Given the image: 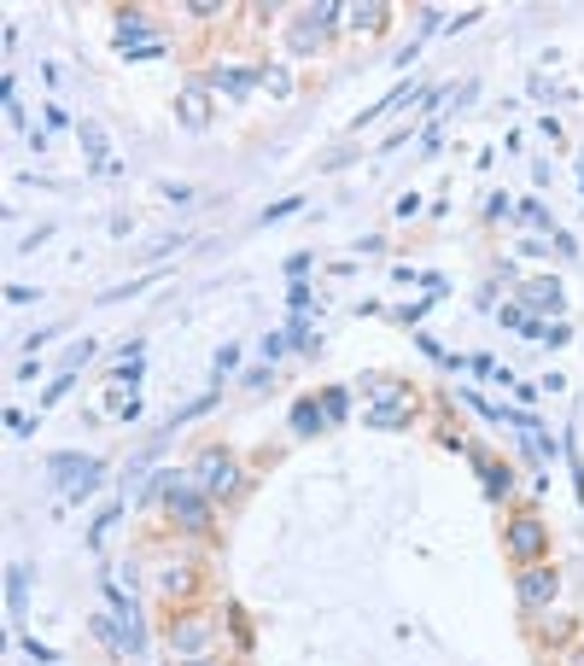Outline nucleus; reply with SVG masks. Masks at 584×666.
<instances>
[{"mask_svg":"<svg viewBox=\"0 0 584 666\" xmlns=\"http://www.w3.org/2000/svg\"><path fill=\"white\" fill-rule=\"evenodd\" d=\"M263 94H269V100H292V94H299L292 59H263Z\"/></svg>","mask_w":584,"mask_h":666,"instance_id":"6ab92c4d","label":"nucleus"},{"mask_svg":"<svg viewBox=\"0 0 584 666\" xmlns=\"http://www.w3.org/2000/svg\"><path fill=\"white\" fill-rule=\"evenodd\" d=\"M211 374H217V386H222V381H240V345H234V340H228V345H217Z\"/></svg>","mask_w":584,"mask_h":666,"instance_id":"bb28decb","label":"nucleus"},{"mask_svg":"<svg viewBox=\"0 0 584 666\" xmlns=\"http://www.w3.org/2000/svg\"><path fill=\"white\" fill-rule=\"evenodd\" d=\"M286 304H292V316H310V304L322 310V299H316V287H310V281H292L286 287Z\"/></svg>","mask_w":584,"mask_h":666,"instance_id":"473e14b6","label":"nucleus"},{"mask_svg":"<svg viewBox=\"0 0 584 666\" xmlns=\"http://www.w3.org/2000/svg\"><path fill=\"white\" fill-rule=\"evenodd\" d=\"M222 614L199 608V602H187V608H170L164 614V643H170L176 660H199V655H222Z\"/></svg>","mask_w":584,"mask_h":666,"instance_id":"20e7f679","label":"nucleus"},{"mask_svg":"<svg viewBox=\"0 0 584 666\" xmlns=\"http://www.w3.org/2000/svg\"><path fill=\"white\" fill-rule=\"evenodd\" d=\"M392 0H345V35H380L392 24Z\"/></svg>","mask_w":584,"mask_h":666,"instance_id":"2eb2a0df","label":"nucleus"},{"mask_svg":"<svg viewBox=\"0 0 584 666\" xmlns=\"http://www.w3.org/2000/svg\"><path fill=\"white\" fill-rule=\"evenodd\" d=\"M164 53H170V41H153V48H135V53H123V59H129V65H153V59H164Z\"/></svg>","mask_w":584,"mask_h":666,"instance_id":"49530a36","label":"nucleus"},{"mask_svg":"<svg viewBox=\"0 0 584 666\" xmlns=\"http://www.w3.org/2000/svg\"><path fill=\"white\" fill-rule=\"evenodd\" d=\"M380 252H386L380 235H363V240H357V258H380Z\"/></svg>","mask_w":584,"mask_h":666,"instance_id":"603ef678","label":"nucleus"},{"mask_svg":"<svg viewBox=\"0 0 584 666\" xmlns=\"http://www.w3.org/2000/svg\"><path fill=\"white\" fill-rule=\"evenodd\" d=\"M432 439L445 445V450H456V456H468V450H473V445H468V433L456 427V422H438V427H432Z\"/></svg>","mask_w":584,"mask_h":666,"instance_id":"f704fd0d","label":"nucleus"},{"mask_svg":"<svg viewBox=\"0 0 584 666\" xmlns=\"http://www.w3.org/2000/svg\"><path fill=\"white\" fill-rule=\"evenodd\" d=\"M392 211H398L404 222H415V217H421V194H398V205H392Z\"/></svg>","mask_w":584,"mask_h":666,"instance_id":"3c124183","label":"nucleus"},{"mask_svg":"<svg viewBox=\"0 0 584 666\" xmlns=\"http://www.w3.org/2000/svg\"><path fill=\"white\" fill-rule=\"evenodd\" d=\"M24 596H30V568H24V561H12V568H7V608H12V620L24 614Z\"/></svg>","mask_w":584,"mask_h":666,"instance_id":"b1692460","label":"nucleus"},{"mask_svg":"<svg viewBox=\"0 0 584 666\" xmlns=\"http://www.w3.org/2000/svg\"><path fill=\"white\" fill-rule=\"evenodd\" d=\"M41 117H48V129H76V123H82V117H71L65 100H48V106H41Z\"/></svg>","mask_w":584,"mask_h":666,"instance_id":"4c0bfd02","label":"nucleus"},{"mask_svg":"<svg viewBox=\"0 0 584 666\" xmlns=\"http://www.w3.org/2000/svg\"><path fill=\"white\" fill-rule=\"evenodd\" d=\"M112 41H117V53H135V48L164 41V30L153 24V12H146V7H117L112 12Z\"/></svg>","mask_w":584,"mask_h":666,"instance_id":"ddd939ff","label":"nucleus"},{"mask_svg":"<svg viewBox=\"0 0 584 666\" xmlns=\"http://www.w3.org/2000/svg\"><path fill=\"white\" fill-rule=\"evenodd\" d=\"M199 591V568L194 561H181V568H158V602L164 608H187Z\"/></svg>","mask_w":584,"mask_h":666,"instance_id":"f3484780","label":"nucleus"},{"mask_svg":"<svg viewBox=\"0 0 584 666\" xmlns=\"http://www.w3.org/2000/svg\"><path fill=\"white\" fill-rule=\"evenodd\" d=\"M468 462L479 468V491H486V503L509 509L514 497H520V474H514L509 462H497V456H491L486 445H473V450H468Z\"/></svg>","mask_w":584,"mask_h":666,"instance_id":"9d476101","label":"nucleus"},{"mask_svg":"<svg viewBox=\"0 0 584 666\" xmlns=\"http://www.w3.org/2000/svg\"><path fill=\"white\" fill-rule=\"evenodd\" d=\"M24 141H30V153H35V158L48 153V129H41V123H30V135H24Z\"/></svg>","mask_w":584,"mask_h":666,"instance_id":"864d4df0","label":"nucleus"},{"mask_svg":"<svg viewBox=\"0 0 584 666\" xmlns=\"http://www.w3.org/2000/svg\"><path fill=\"white\" fill-rule=\"evenodd\" d=\"M520 217V205L509 194H486V222H514Z\"/></svg>","mask_w":584,"mask_h":666,"instance_id":"c9c22d12","label":"nucleus"},{"mask_svg":"<svg viewBox=\"0 0 584 666\" xmlns=\"http://www.w3.org/2000/svg\"><path fill=\"white\" fill-rule=\"evenodd\" d=\"M158 199H164V205H194L199 187H194V181H158Z\"/></svg>","mask_w":584,"mask_h":666,"instance_id":"e433bc0d","label":"nucleus"},{"mask_svg":"<svg viewBox=\"0 0 584 666\" xmlns=\"http://www.w3.org/2000/svg\"><path fill=\"white\" fill-rule=\"evenodd\" d=\"M71 386H76V374H71V368H59L53 381H48V392H41V404H35V415H48L53 404H65V398H71Z\"/></svg>","mask_w":584,"mask_h":666,"instance_id":"a878e982","label":"nucleus"},{"mask_svg":"<svg viewBox=\"0 0 584 666\" xmlns=\"http://www.w3.org/2000/svg\"><path fill=\"white\" fill-rule=\"evenodd\" d=\"M550 520L538 509H509L503 514V555L514 568H532V561H550Z\"/></svg>","mask_w":584,"mask_h":666,"instance_id":"0eeeda50","label":"nucleus"},{"mask_svg":"<svg viewBox=\"0 0 584 666\" xmlns=\"http://www.w3.org/2000/svg\"><path fill=\"white\" fill-rule=\"evenodd\" d=\"M304 211V194H292V199H275V205H263L258 211V222L269 228V222H286V217H299Z\"/></svg>","mask_w":584,"mask_h":666,"instance_id":"7c9ffc66","label":"nucleus"},{"mask_svg":"<svg viewBox=\"0 0 584 666\" xmlns=\"http://www.w3.org/2000/svg\"><path fill=\"white\" fill-rule=\"evenodd\" d=\"M340 30H345V0H310V7H292V18H286V53L292 59H316Z\"/></svg>","mask_w":584,"mask_h":666,"instance_id":"39448f33","label":"nucleus"},{"mask_svg":"<svg viewBox=\"0 0 584 666\" xmlns=\"http://www.w3.org/2000/svg\"><path fill=\"white\" fill-rule=\"evenodd\" d=\"M100 474H106L100 456H82V450H53V456H48V486L65 491V503L94 497V491H100Z\"/></svg>","mask_w":584,"mask_h":666,"instance_id":"6e6552de","label":"nucleus"},{"mask_svg":"<svg viewBox=\"0 0 584 666\" xmlns=\"http://www.w3.org/2000/svg\"><path fill=\"white\" fill-rule=\"evenodd\" d=\"M304 269H310V252H292V258H286V275H292V281H304Z\"/></svg>","mask_w":584,"mask_h":666,"instance_id":"5fc2aeb1","label":"nucleus"},{"mask_svg":"<svg viewBox=\"0 0 584 666\" xmlns=\"http://www.w3.org/2000/svg\"><path fill=\"white\" fill-rule=\"evenodd\" d=\"M520 310L526 316H538V322H561L567 316V293H561V281L555 275H532V281H520Z\"/></svg>","mask_w":584,"mask_h":666,"instance_id":"f8f14e48","label":"nucleus"},{"mask_svg":"<svg viewBox=\"0 0 584 666\" xmlns=\"http://www.w3.org/2000/svg\"><path fill=\"white\" fill-rule=\"evenodd\" d=\"M514 602H520V614H550L561 602V568H555V561L514 568Z\"/></svg>","mask_w":584,"mask_h":666,"instance_id":"1a4fd4ad","label":"nucleus"},{"mask_svg":"<svg viewBox=\"0 0 584 666\" xmlns=\"http://www.w3.org/2000/svg\"><path fill=\"white\" fill-rule=\"evenodd\" d=\"M187 474H194V486L211 497L217 509H234L246 491H252V474H246L240 450L222 445V439H205L194 456H187Z\"/></svg>","mask_w":584,"mask_h":666,"instance_id":"f03ea898","label":"nucleus"},{"mask_svg":"<svg viewBox=\"0 0 584 666\" xmlns=\"http://www.w3.org/2000/svg\"><path fill=\"white\" fill-rule=\"evenodd\" d=\"M117 520H123V503H106V509H100V520L88 527V550H106V538H112Z\"/></svg>","mask_w":584,"mask_h":666,"instance_id":"cd10ccee","label":"nucleus"},{"mask_svg":"<svg viewBox=\"0 0 584 666\" xmlns=\"http://www.w3.org/2000/svg\"><path fill=\"white\" fill-rule=\"evenodd\" d=\"M240 392H269L275 386V363H252V368H240V381H234Z\"/></svg>","mask_w":584,"mask_h":666,"instance_id":"c85d7f7f","label":"nucleus"},{"mask_svg":"<svg viewBox=\"0 0 584 666\" xmlns=\"http://www.w3.org/2000/svg\"><path fill=\"white\" fill-rule=\"evenodd\" d=\"M578 187H584V153H578Z\"/></svg>","mask_w":584,"mask_h":666,"instance_id":"13d9d810","label":"nucleus"},{"mask_svg":"<svg viewBox=\"0 0 584 666\" xmlns=\"http://www.w3.org/2000/svg\"><path fill=\"white\" fill-rule=\"evenodd\" d=\"M24 655H30L35 666H59V649H48V643H35V637H24Z\"/></svg>","mask_w":584,"mask_h":666,"instance_id":"de8ad7c7","label":"nucleus"},{"mask_svg":"<svg viewBox=\"0 0 584 666\" xmlns=\"http://www.w3.org/2000/svg\"><path fill=\"white\" fill-rule=\"evenodd\" d=\"M88 632H94L100 643H106V649H112L117 660H129V632H123V620H117L112 608H94V614H88Z\"/></svg>","mask_w":584,"mask_h":666,"instance_id":"a211bd4d","label":"nucleus"},{"mask_svg":"<svg viewBox=\"0 0 584 666\" xmlns=\"http://www.w3.org/2000/svg\"><path fill=\"white\" fill-rule=\"evenodd\" d=\"M88 357H94V340H82V345H71L65 357H59V368H71V374H76V368L88 363Z\"/></svg>","mask_w":584,"mask_h":666,"instance_id":"a18cd8bd","label":"nucleus"},{"mask_svg":"<svg viewBox=\"0 0 584 666\" xmlns=\"http://www.w3.org/2000/svg\"><path fill=\"white\" fill-rule=\"evenodd\" d=\"M222 614H228L222 626H228V637H234V649H240V655H252V643H258V637H252V620H246V608H240L234 596H228V602H222Z\"/></svg>","mask_w":584,"mask_h":666,"instance_id":"aec40b11","label":"nucleus"},{"mask_svg":"<svg viewBox=\"0 0 584 666\" xmlns=\"http://www.w3.org/2000/svg\"><path fill=\"white\" fill-rule=\"evenodd\" d=\"M140 509H158L164 527H170L176 538H194V544H205V538H217V503L194 486V474L187 468H153L135 491Z\"/></svg>","mask_w":584,"mask_h":666,"instance_id":"f257e3e1","label":"nucleus"},{"mask_svg":"<svg viewBox=\"0 0 584 666\" xmlns=\"http://www.w3.org/2000/svg\"><path fill=\"white\" fill-rule=\"evenodd\" d=\"M176 12L187 18V24H228V12H234V7H222V0H181Z\"/></svg>","mask_w":584,"mask_h":666,"instance_id":"4be33fe9","label":"nucleus"},{"mask_svg":"<svg viewBox=\"0 0 584 666\" xmlns=\"http://www.w3.org/2000/svg\"><path fill=\"white\" fill-rule=\"evenodd\" d=\"M286 340H292L299 357H322V333L310 327V316H286Z\"/></svg>","mask_w":584,"mask_h":666,"instance_id":"412c9836","label":"nucleus"},{"mask_svg":"<svg viewBox=\"0 0 584 666\" xmlns=\"http://www.w3.org/2000/svg\"><path fill=\"white\" fill-rule=\"evenodd\" d=\"M520 222H532V228H550V235H561L555 217H550V205L544 199H520Z\"/></svg>","mask_w":584,"mask_h":666,"instance_id":"72a5a7b5","label":"nucleus"},{"mask_svg":"<svg viewBox=\"0 0 584 666\" xmlns=\"http://www.w3.org/2000/svg\"><path fill=\"white\" fill-rule=\"evenodd\" d=\"M438 147H445V123H427L421 129V158H438Z\"/></svg>","mask_w":584,"mask_h":666,"instance_id":"c03bdc74","label":"nucleus"},{"mask_svg":"<svg viewBox=\"0 0 584 666\" xmlns=\"http://www.w3.org/2000/svg\"><path fill=\"white\" fill-rule=\"evenodd\" d=\"M76 141H82V158H88V170L94 176H112V135H106V123H100V117H82L76 123Z\"/></svg>","mask_w":584,"mask_h":666,"instance_id":"4468645a","label":"nucleus"},{"mask_svg":"<svg viewBox=\"0 0 584 666\" xmlns=\"http://www.w3.org/2000/svg\"><path fill=\"white\" fill-rule=\"evenodd\" d=\"M41 299V287H30V281H12L7 287V304H35Z\"/></svg>","mask_w":584,"mask_h":666,"instance_id":"09e8293b","label":"nucleus"},{"mask_svg":"<svg viewBox=\"0 0 584 666\" xmlns=\"http://www.w3.org/2000/svg\"><path fill=\"white\" fill-rule=\"evenodd\" d=\"M351 392H357V386H322V392H316L333 427H345V422H351Z\"/></svg>","mask_w":584,"mask_h":666,"instance_id":"5701e85b","label":"nucleus"},{"mask_svg":"<svg viewBox=\"0 0 584 666\" xmlns=\"http://www.w3.org/2000/svg\"><path fill=\"white\" fill-rule=\"evenodd\" d=\"M357 386L368 392V404H363L368 433H409L421 422V398H415V386L398 381V374H363Z\"/></svg>","mask_w":584,"mask_h":666,"instance_id":"7ed1b4c3","label":"nucleus"},{"mask_svg":"<svg viewBox=\"0 0 584 666\" xmlns=\"http://www.w3.org/2000/svg\"><path fill=\"white\" fill-rule=\"evenodd\" d=\"M176 123H181V129H194V135H205L217 123V94L205 89V76H187L176 89Z\"/></svg>","mask_w":584,"mask_h":666,"instance_id":"9b49d317","label":"nucleus"},{"mask_svg":"<svg viewBox=\"0 0 584 666\" xmlns=\"http://www.w3.org/2000/svg\"><path fill=\"white\" fill-rule=\"evenodd\" d=\"M286 433H292V439H316V433H333V422H327V409H322L316 392L292 398V409H286Z\"/></svg>","mask_w":584,"mask_h":666,"instance_id":"dca6fc26","label":"nucleus"},{"mask_svg":"<svg viewBox=\"0 0 584 666\" xmlns=\"http://www.w3.org/2000/svg\"><path fill=\"white\" fill-rule=\"evenodd\" d=\"M544 345H550V351L573 345V322H567V316H561V322H550V327H544Z\"/></svg>","mask_w":584,"mask_h":666,"instance_id":"79ce46f5","label":"nucleus"},{"mask_svg":"<svg viewBox=\"0 0 584 666\" xmlns=\"http://www.w3.org/2000/svg\"><path fill=\"white\" fill-rule=\"evenodd\" d=\"M48 340H59V327H35V333H24V340H18V351H24V357H41V351H48Z\"/></svg>","mask_w":584,"mask_h":666,"instance_id":"58836bf2","label":"nucleus"},{"mask_svg":"<svg viewBox=\"0 0 584 666\" xmlns=\"http://www.w3.org/2000/svg\"><path fill=\"white\" fill-rule=\"evenodd\" d=\"M199 76L217 94V106H252V94H263V59H222L217 53Z\"/></svg>","mask_w":584,"mask_h":666,"instance_id":"423d86ee","label":"nucleus"},{"mask_svg":"<svg viewBox=\"0 0 584 666\" xmlns=\"http://www.w3.org/2000/svg\"><path fill=\"white\" fill-rule=\"evenodd\" d=\"M7 427L18 433V439H30V433L41 427V415H24V409H7Z\"/></svg>","mask_w":584,"mask_h":666,"instance_id":"37998d69","label":"nucleus"},{"mask_svg":"<svg viewBox=\"0 0 584 666\" xmlns=\"http://www.w3.org/2000/svg\"><path fill=\"white\" fill-rule=\"evenodd\" d=\"M538 637H544V643H555V649H561V643H573V626H567V620L555 614V626H544V632H538Z\"/></svg>","mask_w":584,"mask_h":666,"instance_id":"8fccbe9b","label":"nucleus"},{"mask_svg":"<svg viewBox=\"0 0 584 666\" xmlns=\"http://www.w3.org/2000/svg\"><path fill=\"white\" fill-rule=\"evenodd\" d=\"M53 235H59V228H53V222H41V228H30V235L18 240V246H12V252H41V246H48Z\"/></svg>","mask_w":584,"mask_h":666,"instance_id":"ea45409f","label":"nucleus"},{"mask_svg":"<svg viewBox=\"0 0 584 666\" xmlns=\"http://www.w3.org/2000/svg\"><path fill=\"white\" fill-rule=\"evenodd\" d=\"M158 281V269H146V275H135V281H123V287H112V293H100V304H123V299H135V293H146V287Z\"/></svg>","mask_w":584,"mask_h":666,"instance_id":"c756f323","label":"nucleus"},{"mask_svg":"<svg viewBox=\"0 0 584 666\" xmlns=\"http://www.w3.org/2000/svg\"><path fill=\"white\" fill-rule=\"evenodd\" d=\"M497 322H503V327H514V333H520V327H526L532 316H526V310H520V299H509V304H497Z\"/></svg>","mask_w":584,"mask_h":666,"instance_id":"a19ab883","label":"nucleus"},{"mask_svg":"<svg viewBox=\"0 0 584 666\" xmlns=\"http://www.w3.org/2000/svg\"><path fill=\"white\" fill-rule=\"evenodd\" d=\"M286 351H292V340H286V327H275V333H263V340H258V363H281Z\"/></svg>","mask_w":584,"mask_h":666,"instance_id":"2f4dec72","label":"nucleus"},{"mask_svg":"<svg viewBox=\"0 0 584 666\" xmlns=\"http://www.w3.org/2000/svg\"><path fill=\"white\" fill-rule=\"evenodd\" d=\"M176 246H187V240H181V235H158V240H153V258H158V252H176Z\"/></svg>","mask_w":584,"mask_h":666,"instance_id":"6e6d98bb","label":"nucleus"},{"mask_svg":"<svg viewBox=\"0 0 584 666\" xmlns=\"http://www.w3.org/2000/svg\"><path fill=\"white\" fill-rule=\"evenodd\" d=\"M170 666H228L222 655H199V660H170Z\"/></svg>","mask_w":584,"mask_h":666,"instance_id":"4d7b16f0","label":"nucleus"},{"mask_svg":"<svg viewBox=\"0 0 584 666\" xmlns=\"http://www.w3.org/2000/svg\"><path fill=\"white\" fill-rule=\"evenodd\" d=\"M217 398H222V386H217V392H205V398H194V404H181V409H176V415H170V422H164V427H170V433H181L187 422H199V415H211V409H217Z\"/></svg>","mask_w":584,"mask_h":666,"instance_id":"393cba45","label":"nucleus"}]
</instances>
